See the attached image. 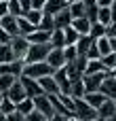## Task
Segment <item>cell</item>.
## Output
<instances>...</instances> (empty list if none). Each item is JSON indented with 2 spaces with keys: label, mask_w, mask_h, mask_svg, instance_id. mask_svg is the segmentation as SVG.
Wrapping results in <instances>:
<instances>
[{
  "label": "cell",
  "mask_w": 116,
  "mask_h": 121,
  "mask_svg": "<svg viewBox=\"0 0 116 121\" xmlns=\"http://www.w3.org/2000/svg\"><path fill=\"white\" fill-rule=\"evenodd\" d=\"M85 4H97V0H82Z\"/></svg>",
  "instance_id": "obj_52"
},
{
  "label": "cell",
  "mask_w": 116,
  "mask_h": 121,
  "mask_svg": "<svg viewBox=\"0 0 116 121\" xmlns=\"http://www.w3.org/2000/svg\"><path fill=\"white\" fill-rule=\"evenodd\" d=\"M114 113H116V100H112V98H106V102L97 108V115H99V117H104V119L112 117Z\"/></svg>",
  "instance_id": "obj_16"
},
{
  "label": "cell",
  "mask_w": 116,
  "mask_h": 121,
  "mask_svg": "<svg viewBox=\"0 0 116 121\" xmlns=\"http://www.w3.org/2000/svg\"><path fill=\"white\" fill-rule=\"evenodd\" d=\"M74 117L78 121H91L97 117V108L91 106L85 98H74Z\"/></svg>",
  "instance_id": "obj_2"
},
{
  "label": "cell",
  "mask_w": 116,
  "mask_h": 121,
  "mask_svg": "<svg viewBox=\"0 0 116 121\" xmlns=\"http://www.w3.org/2000/svg\"><path fill=\"white\" fill-rule=\"evenodd\" d=\"M108 68L104 66V62L101 60H89L87 62V70H85V74H97V72H106Z\"/></svg>",
  "instance_id": "obj_22"
},
{
  "label": "cell",
  "mask_w": 116,
  "mask_h": 121,
  "mask_svg": "<svg viewBox=\"0 0 116 121\" xmlns=\"http://www.w3.org/2000/svg\"><path fill=\"white\" fill-rule=\"evenodd\" d=\"M106 26L104 23H99V21H95V23H91V32H89V36L93 38V40H97V38H101V36H106Z\"/></svg>",
  "instance_id": "obj_28"
},
{
  "label": "cell",
  "mask_w": 116,
  "mask_h": 121,
  "mask_svg": "<svg viewBox=\"0 0 116 121\" xmlns=\"http://www.w3.org/2000/svg\"><path fill=\"white\" fill-rule=\"evenodd\" d=\"M87 89H85V81L82 79H76L72 81V98H85Z\"/></svg>",
  "instance_id": "obj_29"
},
{
  "label": "cell",
  "mask_w": 116,
  "mask_h": 121,
  "mask_svg": "<svg viewBox=\"0 0 116 121\" xmlns=\"http://www.w3.org/2000/svg\"><path fill=\"white\" fill-rule=\"evenodd\" d=\"M106 121H116V113H114V115H112V117H108V119H106Z\"/></svg>",
  "instance_id": "obj_54"
},
{
  "label": "cell",
  "mask_w": 116,
  "mask_h": 121,
  "mask_svg": "<svg viewBox=\"0 0 116 121\" xmlns=\"http://www.w3.org/2000/svg\"><path fill=\"white\" fill-rule=\"evenodd\" d=\"M106 72H108V74H112V77H116V66H114V68H110V70H106Z\"/></svg>",
  "instance_id": "obj_51"
},
{
  "label": "cell",
  "mask_w": 116,
  "mask_h": 121,
  "mask_svg": "<svg viewBox=\"0 0 116 121\" xmlns=\"http://www.w3.org/2000/svg\"><path fill=\"white\" fill-rule=\"evenodd\" d=\"M25 121H46V117H44L40 111H36V108H34L32 113H27V115H25Z\"/></svg>",
  "instance_id": "obj_40"
},
{
  "label": "cell",
  "mask_w": 116,
  "mask_h": 121,
  "mask_svg": "<svg viewBox=\"0 0 116 121\" xmlns=\"http://www.w3.org/2000/svg\"><path fill=\"white\" fill-rule=\"evenodd\" d=\"M46 62L57 70V68H61V66H66V53H63V47H53L51 51H49V57H46Z\"/></svg>",
  "instance_id": "obj_8"
},
{
  "label": "cell",
  "mask_w": 116,
  "mask_h": 121,
  "mask_svg": "<svg viewBox=\"0 0 116 121\" xmlns=\"http://www.w3.org/2000/svg\"><path fill=\"white\" fill-rule=\"evenodd\" d=\"M15 60H17V55H15L11 43L0 45V64H8V62H15Z\"/></svg>",
  "instance_id": "obj_20"
},
{
  "label": "cell",
  "mask_w": 116,
  "mask_h": 121,
  "mask_svg": "<svg viewBox=\"0 0 116 121\" xmlns=\"http://www.w3.org/2000/svg\"><path fill=\"white\" fill-rule=\"evenodd\" d=\"M8 15V0H0V19Z\"/></svg>",
  "instance_id": "obj_44"
},
{
  "label": "cell",
  "mask_w": 116,
  "mask_h": 121,
  "mask_svg": "<svg viewBox=\"0 0 116 121\" xmlns=\"http://www.w3.org/2000/svg\"><path fill=\"white\" fill-rule=\"evenodd\" d=\"M6 121H25V115H21L19 111H13L6 115Z\"/></svg>",
  "instance_id": "obj_42"
},
{
  "label": "cell",
  "mask_w": 116,
  "mask_h": 121,
  "mask_svg": "<svg viewBox=\"0 0 116 121\" xmlns=\"http://www.w3.org/2000/svg\"><path fill=\"white\" fill-rule=\"evenodd\" d=\"M21 74L32 77V79H40V77H46V74H55V68L49 62H32V64H25L23 66V72Z\"/></svg>",
  "instance_id": "obj_3"
},
{
  "label": "cell",
  "mask_w": 116,
  "mask_h": 121,
  "mask_svg": "<svg viewBox=\"0 0 116 121\" xmlns=\"http://www.w3.org/2000/svg\"><path fill=\"white\" fill-rule=\"evenodd\" d=\"M101 62H104V66H106L108 70H110V68H114V66H116V53L112 51V53L104 55V57H101Z\"/></svg>",
  "instance_id": "obj_39"
},
{
  "label": "cell",
  "mask_w": 116,
  "mask_h": 121,
  "mask_svg": "<svg viewBox=\"0 0 116 121\" xmlns=\"http://www.w3.org/2000/svg\"><path fill=\"white\" fill-rule=\"evenodd\" d=\"M17 79H19V77H15V74H0V91H4V94H6V91H8V87H11Z\"/></svg>",
  "instance_id": "obj_33"
},
{
  "label": "cell",
  "mask_w": 116,
  "mask_h": 121,
  "mask_svg": "<svg viewBox=\"0 0 116 121\" xmlns=\"http://www.w3.org/2000/svg\"><path fill=\"white\" fill-rule=\"evenodd\" d=\"M4 119H6V115H4V113L0 111V121H4Z\"/></svg>",
  "instance_id": "obj_55"
},
{
  "label": "cell",
  "mask_w": 116,
  "mask_h": 121,
  "mask_svg": "<svg viewBox=\"0 0 116 121\" xmlns=\"http://www.w3.org/2000/svg\"><path fill=\"white\" fill-rule=\"evenodd\" d=\"M34 108H36V111H40V113L46 117V121L55 115L53 102H51V98H49L46 94H40V96H36V98H34Z\"/></svg>",
  "instance_id": "obj_4"
},
{
  "label": "cell",
  "mask_w": 116,
  "mask_h": 121,
  "mask_svg": "<svg viewBox=\"0 0 116 121\" xmlns=\"http://www.w3.org/2000/svg\"><path fill=\"white\" fill-rule=\"evenodd\" d=\"M38 28L40 30H46V32H53L55 30V17L49 15V13H44L42 19H40V23H38Z\"/></svg>",
  "instance_id": "obj_27"
},
{
  "label": "cell",
  "mask_w": 116,
  "mask_h": 121,
  "mask_svg": "<svg viewBox=\"0 0 116 121\" xmlns=\"http://www.w3.org/2000/svg\"><path fill=\"white\" fill-rule=\"evenodd\" d=\"M110 38V47H112V51L116 53V36H108Z\"/></svg>",
  "instance_id": "obj_48"
},
{
  "label": "cell",
  "mask_w": 116,
  "mask_h": 121,
  "mask_svg": "<svg viewBox=\"0 0 116 121\" xmlns=\"http://www.w3.org/2000/svg\"><path fill=\"white\" fill-rule=\"evenodd\" d=\"M63 53H66V60H68V62H74V60L78 57L76 45H66V47H63Z\"/></svg>",
  "instance_id": "obj_37"
},
{
  "label": "cell",
  "mask_w": 116,
  "mask_h": 121,
  "mask_svg": "<svg viewBox=\"0 0 116 121\" xmlns=\"http://www.w3.org/2000/svg\"><path fill=\"white\" fill-rule=\"evenodd\" d=\"M8 13L15 15V17H21L23 11H21V2L19 0H8Z\"/></svg>",
  "instance_id": "obj_38"
},
{
  "label": "cell",
  "mask_w": 116,
  "mask_h": 121,
  "mask_svg": "<svg viewBox=\"0 0 116 121\" xmlns=\"http://www.w3.org/2000/svg\"><path fill=\"white\" fill-rule=\"evenodd\" d=\"M93 45V38L89 34H80V38L76 40V49H78V55H87V51L91 49Z\"/></svg>",
  "instance_id": "obj_21"
},
{
  "label": "cell",
  "mask_w": 116,
  "mask_h": 121,
  "mask_svg": "<svg viewBox=\"0 0 116 121\" xmlns=\"http://www.w3.org/2000/svg\"><path fill=\"white\" fill-rule=\"evenodd\" d=\"M17 111H19L21 115H27V113H32V111H34V98L25 96L21 102H17Z\"/></svg>",
  "instance_id": "obj_26"
},
{
  "label": "cell",
  "mask_w": 116,
  "mask_h": 121,
  "mask_svg": "<svg viewBox=\"0 0 116 121\" xmlns=\"http://www.w3.org/2000/svg\"><path fill=\"white\" fill-rule=\"evenodd\" d=\"M17 21H19V34H23V36L32 34V32H34V30L38 28V26H34V23H32L30 19H25L23 15H21V17H17Z\"/></svg>",
  "instance_id": "obj_24"
},
{
  "label": "cell",
  "mask_w": 116,
  "mask_h": 121,
  "mask_svg": "<svg viewBox=\"0 0 116 121\" xmlns=\"http://www.w3.org/2000/svg\"><path fill=\"white\" fill-rule=\"evenodd\" d=\"M72 28L78 32V34H89L91 32V21L87 17H74L72 19Z\"/></svg>",
  "instance_id": "obj_18"
},
{
  "label": "cell",
  "mask_w": 116,
  "mask_h": 121,
  "mask_svg": "<svg viewBox=\"0 0 116 121\" xmlns=\"http://www.w3.org/2000/svg\"><path fill=\"white\" fill-rule=\"evenodd\" d=\"M70 2H80V0H70Z\"/></svg>",
  "instance_id": "obj_58"
},
{
  "label": "cell",
  "mask_w": 116,
  "mask_h": 121,
  "mask_svg": "<svg viewBox=\"0 0 116 121\" xmlns=\"http://www.w3.org/2000/svg\"><path fill=\"white\" fill-rule=\"evenodd\" d=\"M112 19H114V15H112V9L110 6H99V15H97V21L99 23H104L106 28L112 23Z\"/></svg>",
  "instance_id": "obj_23"
},
{
  "label": "cell",
  "mask_w": 116,
  "mask_h": 121,
  "mask_svg": "<svg viewBox=\"0 0 116 121\" xmlns=\"http://www.w3.org/2000/svg\"><path fill=\"white\" fill-rule=\"evenodd\" d=\"M70 4V0H46V4H44V13H49V15H57L61 9H66Z\"/></svg>",
  "instance_id": "obj_15"
},
{
  "label": "cell",
  "mask_w": 116,
  "mask_h": 121,
  "mask_svg": "<svg viewBox=\"0 0 116 121\" xmlns=\"http://www.w3.org/2000/svg\"><path fill=\"white\" fill-rule=\"evenodd\" d=\"M42 15H44V11H40V9H30L23 17H25V19H30L34 26H38V23H40V19H42Z\"/></svg>",
  "instance_id": "obj_34"
},
{
  "label": "cell",
  "mask_w": 116,
  "mask_h": 121,
  "mask_svg": "<svg viewBox=\"0 0 116 121\" xmlns=\"http://www.w3.org/2000/svg\"><path fill=\"white\" fill-rule=\"evenodd\" d=\"M85 6H87L85 17H87L91 23H95V21H97V15H99V4H85Z\"/></svg>",
  "instance_id": "obj_35"
},
{
  "label": "cell",
  "mask_w": 116,
  "mask_h": 121,
  "mask_svg": "<svg viewBox=\"0 0 116 121\" xmlns=\"http://www.w3.org/2000/svg\"><path fill=\"white\" fill-rule=\"evenodd\" d=\"M44 4H46V0H32V9H44Z\"/></svg>",
  "instance_id": "obj_47"
},
{
  "label": "cell",
  "mask_w": 116,
  "mask_h": 121,
  "mask_svg": "<svg viewBox=\"0 0 116 121\" xmlns=\"http://www.w3.org/2000/svg\"><path fill=\"white\" fill-rule=\"evenodd\" d=\"M2 98H4V91H0V102H2Z\"/></svg>",
  "instance_id": "obj_57"
},
{
  "label": "cell",
  "mask_w": 116,
  "mask_h": 121,
  "mask_svg": "<svg viewBox=\"0 0 116 121\" xmlns=\"http://www.w3.org/2000/svg\"><path fill=\"white\" fill-rule=\"evenodd\" d=\"M19 81H21V85H23V89H25V96L36 98V96L44 94V91H42V87H40V81H38V79H32V77L21 74V77H19Z\"/></svg>",
  "instance_id": "obj_6"
},
{
  "label": "cell",
  "mask_w": 116,
  "mask_h": 121,
  "mask_svg": "<svg viewBox=\"0 0 116 121\" xmlns=\"http://www.w3.org/2000/svg\"><path fill=\"white\" fill-rule=\"evenodd\" d=\"M0 111L4 113V115H8V113H13V111H17V104L8 98V96H4L2 98V102H0Z\"/></svg>",
  "instance_id": "obj_36"
},
{
  "label": "cell",
  "mask_w": 116,
  "mask_h": 121,
  "mask_svg": "<svg viewBox=\"0 0 116 121\" xmlns=\"http://www.w3.org/2000/svg\"><path fill=\"white\" fill-rule=\"evenodd\" d=\"M106 79V72H97V74H85L82 81H85V89L87 91H99L101 83Z\"/></svg>",
  "instance_id": "obj_9"
},
{
  "label": "cell",
  "mask_w": 116,
  "mask_h": 121,
  "mask_svg": "<svg viewBox=\"0 0 116 121\" xmlns=\"http://www.w3.org/2000/svg\"><path fill=\"white\" fill-rule=\"evenodd\" d=\"M70 13H72V19H74V17H85V13H87L85 2H82V0H80V2H70Z\"/></svg>",
  "instance_id": "obj_30"
},
{
  "label": "cell",
  "mask_w": 116,
  "mask_h": 121,
  "mask_svg": "<svg viewBox=\"0 0 116 121\" xmlns=\"http://www.w3.org/2000/svg\"><path fill=\"white\" fill-rule=\"evenodd\" d=\"M19 2H21V11H23V15H25V13L32 9V0H19Z\"/></svg>",
  "instance_id": "obj_46"
},
{
  "label": "cell",
  "mask_w": 116,
  "mask_h": 121,
  "mask_svg": "<svg viewBox=\"0 0 116 121\" xmlns=\"http://www.w3.org/2000/svg\"><path fill=\"white\" fill-rule=\"evenodd\" d=\"M95 45H97V49H99L101 57H104V55H108V53H112V47H110V38H108V36L97 38V40H95Z\"/></svg>",
  "instance_id": "obj_31"
},
{
  "label": "cell",
  "mask_w": 116,
  "mask_h": 121,
  "mask_svg": "<svg viewBox=\"0 0 116 121\" xmlns=\"http://www.w3.org/2000/svg\"><path fill=\"white\" fill-rule=\"evenodd\" d=\"M53 77H55V81H57V85H59V94H68V96H72V79L68 77L66 66L57 68Z\"/></svg>",
  "instance_id": "obj_5"
},
{
  "label": "cell",
  "mask_w": 116,
  "mask_h": 121,
  "mask_svg": "<svg viewBox=\"0 0 116 121\" xmlns=\"http://www.w3.org/2000/svg\"><path fill=\"white\" fill-rule=\"evenodd\" d=\"M99 91H104L108 98L116 100V77H112V74H108V72H106V79H104V83H101Z\"/></svg>",
  "instance_id": "obj_12"
},
{
  "label": "cell",
  "mask_w": 116,
  "mask_h": 121,
  "mask_svg": "<svg viewBox=\"0 0 116 121\" xmlns=\"http://www.w3.org/2000/svg\"><path fill=\"white\" fill-rule=\"evenodd\" d=\"M106 36H116V19L108 26V30H106Z\"/></svg>",
  "instance_id": "obj_45"
},
{
  "label": "cell",
  "mask_w": 116,
  "mask_h": 121,
  "mask_svg": "<svg viewBox=\"0 0 116 121\" xmlns=\"http://www.w3.org/2000/svg\"><path fill=\"white\" fill-rule=\"evenodd\" d=\"M11 38H13V36H11V34H8V32H6L2 26H0V45H6V43H11Z\"/></svg>",
  "instance_id": "obj_43"
},
{
  "label": "cell",
  "mask_w": 116,
  "mask_h": 121,
  "mask_svg": "<svg viewBox=\"0 0 116 121\" xmlns=\"http://www.w3.org/2000/svg\"><path fill=\"white\" fill-rule=\"evenodd\" d=\"M68 121H78V119H76V117H74V115H72V117H70V119H68Z\"/></svg>",
  "instance_id": "obj_56"
},
{
  "label": "cell",
  "mask_w": 116,
  "mask_h": 121,
  "mask_svg": "<svg viewBox=\"0 0 116 121\" xmlns=\"http://www.w3.org/2000/svg\"><path fill=\"white\" fill-rule=\"evenodd\" d=\"M38 81H40V87H42V91H44V94H59V85H57V81H55V77H53V74L40 77Z\"/></svg>",
  "instance_id": "obj_14"
},
{
  "label": "cell",
  "mask_w": 116,
  "mask_h": 121,
  "mask_svg": "<svg viewBox=\"0 0 116 121\" xmlns=\"http://www.w3.org/2000/svg\"><path fill=\"white\" fill-rule=\"evenodd\" d=\"M110 9H112V15H114V19H116V0H112V6H110ZM114 19H112V21H114Z\"/></svg>",
  "instance_id": "obj_50"
},
{
  "label": "cell",
  "mask_w": 116,
  "mask_h": 121,
  "mask_svg": "<svg viewBox=\"0 0 116 121\" xmlns=\"http://www.w3.org/2000/svg\"><path fill=\"white\" fill-rule=\"evenodd\" d=\"M51 49H53L51 43H30V49H27V53L23 55V62H25V64H32V62H46Z\"/></svg>",
  "instance_id": "obj_1"
},
{
  "label": "cell",
  "mask_w": 116,
  "mask_h": 121,
  "mask_svg": "<svg viewBox=\"0 0 116 121\" xmlns=\"http://www.w3.org/2000/svg\"><path fill=\"white\" fill-rule=\"evenodd\" d=\"M63 34H66V45H76V40L80 38V34L72 28V23L68 28H63Z\"/></svg>",
  "instance_id": "obj_32"
},
{
  "label": "cell",
  "mask_w": 116,
  "mask_h": 121,
  "mask_svg": "<svg viewBox=\"0 0 116 121\" xmlns=\"http://www.w3.org/2000/svg\"><path fill=\"white\" fill-rule=\"evenodd\" d=\"M55 17V28H68L70 23H72V13H70V4L66 6V9H61L57 15H53Z\"/></svg>",
  "instance_id": "obj_13"
},
{
  "label": "cell",
  "mask_w": 116,
  "mask_h": 121,
  "mask_svg": "<svg viewBox=\"0 0 116 121\" xmlns=\"http://www.w3.org/2000/svg\"><path fill=\"white\" fill-rule=\"evenodd\" d=\"M99 6H112V0H97Z\"/></svg>",
  "instance_id": "obj_49"
},
{
  "label": "cell",
  "mask_w": 116,
  "mask_h": 121,
  "mask_svg": "<svg viewBox=\"0 0 116 121\" xmlns=\"http://www.w3.org/2000/svg\"><path fill=\"white\" fill-rule=\"evenodd\" d=\"M106 98H108V96H106L104 91H87V94H85V100H87L91 106H95V108H99V106L106 102Z\"/></svg>",
  "instance_id": "obj_17"
},
{
  "label": "cell",
  "mask_w": 116,
  "mask_h": 121,
  "mask_svg": "<svg viewBox=\"0 0 116 121\" xmlns=\"http://www.w3.org/2000/svg\"><path fill=\"white\" fill-rule=\"evenodd\" d=\"M4 96H8V98H11V100H13L15 104H17V102H21V100L25 98V89H23V85H21V81L17 79V81H15V83H13L11 87H8V91H6Z\"/></svg>",
  "instance_id": "obj_11"
},
{
  "label": "cell",
  "mask_w": 116,
  "mask_h": 121,
  "mask_svg": "<svg viewBox=\"0 0 116 121\" xmlns=\"http://www.w3.org/2000/svg\"><path fill=\"white\" fill-rule=\"evenodd\" d=\"M4 121H6V119H4Z\"/></svg>",
  "instance_id": "obj_59"
},
{
  "label": "cell",
  "mask_w": 116,
  "mask_h": 121,
  "mask_svg": "<svg viewBox=\"0 0 116 121\" xmlns=\"http://www.w3.org/2000/svg\"><path fill=\"white\" fill-rule=\"evenodd\" d=\"M0 26L8 32L11 36H17V34H19V21H17V17H15V15H11V13H8V15H4V17L0 19Z\"/></svg>",
  "instance_id": "obj_10"
},
{
  "label": "cell",
  "mask_w": 116,
  "mask_h": 121,
  "mask_svg": "<svg viewBox=\"0 0 116 121\" xmlns=\"http://www.w3.org/2000/svg\"><path fill=\"white\" fill-rule=\"evenodd\" d=\"M11 47H13V51H15V55H17V60H23V55H25V53H27V49H30V40H27V36L17 34V36H13V38H11Z\"/></svg>",
  "instance_id": "obj_7"
},
{
  "label": "cell",
  "mask_w": 116,
  "mask_h": 121,
  "mask_svg": "<svg viewBox=\"0 0 116 121\" xmlns=\"http://www.w3.org/2000/svg\"><path fill=\"white\" fill-rule=\"evenodd\" d=\"M51 34H53V32H46V30L36 28L32 34H27V40H30V43H51Z\"/></svg>",
  "instance_id": "obj_19"
},
{
  "label": "cell",
  "mask_w": 116,
  "mask_h": 121,
  "mask_svg": "<svg viewBox=\"0 0 116 121\" xmlns=\"http://www.w3.org/2000/svg\"><path fill=\"white\" fill-rule=\"evenodd\" d=\"M87 57H89V60H101V53H99V49H97V45H95V40H93V45H91V49L87 51Z\"/></svg>",
  "instance_id": "obj_41"
},
{
  "label": "cell",
  "mask_w": 116,
  "mask_h": 121,
  "mask_svg": "<svg viewBox=\"0 0 116 121\" xmlns=\"http://www.w3.org/2000/svg\"><path fill=\"white\" fill-rule=\"evenodd\" d=\"M91 121H106V119H104V117H99V115H97V117H95V119H91Z\"/></svg>",
  "instance_id": "obj_53"
},
{
  "label": "cell",
  "mask_w": 116,
  "mask_h": 121,
  "mask_svg": "<svg viewBox=\"0 0 116 121\" xmlns=\"http://www.w3.org/2000/svg\"><path fill=\"white\" fill-rule=\"evenodd\" d=\"M51 47H66V34L61 28H55L51 34Z\"/></svg>",
  "instance_id": "obj_25"
}]
</instances>
